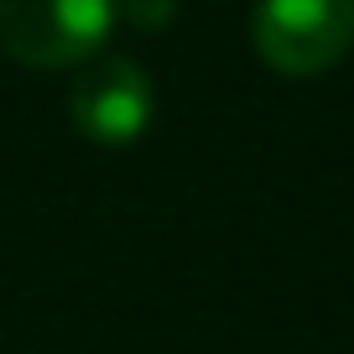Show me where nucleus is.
<instances>
[{"mask_svg": "<svg viewBox=\"0 0 354 354\" xmlns=\"http://www.w3.org/2000/svg\"><path fill=\"white\" fill-rule=\"evenodd\" d=\"M120 0H0V47L21 68H78L104 53Z\"/></svg>", "mask_w": 354, "mask_h": 354, "instance_id": "1", "label": "nucleus"}, {"mask_svg": "<svg viewBox=\"0 0 354 354\" xmlns=\"http://www.w3.org/2000/svg\"><path fill=\"white\" fill-rule=\"evenodd\" d=\"M250 42L271 73L318 78L354 47V0H261Z\"/></svg>", "mask_w": 354, "mask_h": 354, "instance_id": "2", "label": "nucleus"}, {"mask_svg": "<svg viewBox=\"0 0 354 354\" xmlns=\"http://www.w3.org/2000/svg\"><path fill=\"white\" fill-rule=\"evenodd\" d=\"M156 94L141 63L120 53H94L78 68L73 88H68V115L94 146H125L151 125Z\"/></svg>", "mask_w": 354, "mask_h": 354, "instance_id": "3", "label": "nucleus"}, {"mask_svg": "<svg viewBox=\"0 0 354 354\" xmlns=\"http://www.w3.org/2000/svg\"><path fill=\"white\" fill-rule=\"evenodd\" d=\"M120 16L136 26V32H162L177 16V0H120Z\"/></svg>", "mask_w": 354, "mask_h": 354, "instance_id": "4", "label": "nucleus"}]
</instances>
